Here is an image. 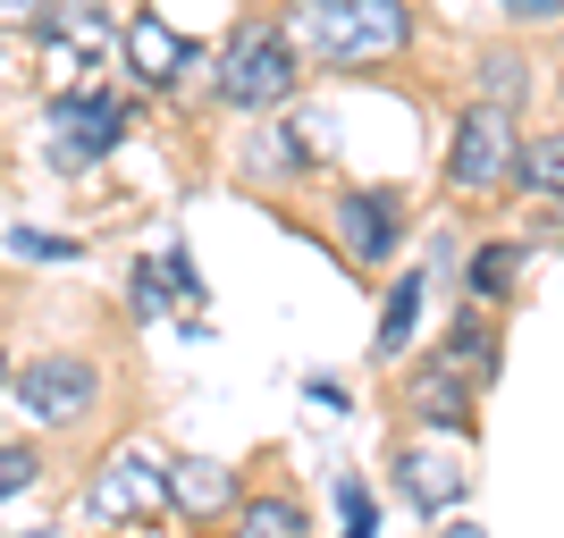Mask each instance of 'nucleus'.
I'll return each instance as SVG.
<instances>
[{
  "label": "nucleus",
  "mask_w": 564,
  "mask_h": 538,
  "mask_svg": "<svg viewBox=\"0 0 564 538\" xmlns=\"http://www.w3.org/2000/svg\"><path fill=\"white\" fill-rule=\"evenodd\" d=\"M51 9H59V0H0V25H9V34H34Z\"/></svg>",
  "instance_id": "obj_25"
},
{
  "label": "nucleus",
  "mask_w": 564,
  "mask_h": 538,
  "mask_svg": "<svg viewBox=\"0 0 564 538\" xmlns=\"http://www.w3.org/2000/svg\"><path fill=\"white\" fill-rule=\"evenodd\" d=\"M118 143H127V101H118V94H94V85L51 94V143H43V161L59 168V177L101 168Z\"/></svg>",
  "instance_id": "obj_5"
},
{
  "label": "nucleus",
  "mask_w": 564,
  "mask_h": 538,
  "mask_svg": "<svg viewBox=\"0 0 564 538\" xmlns=\"http://www.w3.org/2000/svg\"><path fill=\"white\" fill-rule=\"evenodd\" d=\"M9 396L25 404V421L34 429H85L110 404V378H101V362L85 345H43V353H25L18 378H9Z\"/></svg>",
  "instance_id": "obj_3"
},
{
  "label": "nucleus",
  "mask_w": 564,
  "mask_h": 538,
  "mask_svg": "<svg viewBox=\"0 0 564 538\" xmlns=\"http://www.w3.org/2000/svg\"><path fill=\"white\" fill-rule=\"evenodd\" d=\"M85 514L94 521H161V514H177V505H169V463H152L143 446H110L101 471L85 480Z\"/></svg>",
  "instance_id": "obj_6"
},
{
  "label": "nucleus",
  "mask_w": 564,
  "mask_h": 538,
  "mask_svg": "<svg viewBox=\"0 0 564 538\" xmlns=\"http://www.w3.org/2000/svg\"><path fill=\"white\" fill-rule=\"evenodd\" d=\"M304 51L286 43V25L279 18H245L219 43V85H212V101L219 110H245V118H279L286 101L304 94Z\"/></svg>",
  "instance_id": "obj_2"
},
{
  "label": "nucleus",
  "mask_w": 564,
  "mask_h": 538,
  "mask_svg": "<svg viewBox=\"0 0 564 538\" xmlns=\"http://www.w3.org/2000/svg\"><path fill=\"white\" fill-rule=\"evenodd\" d=\"M438 362H455L464 378H480L489 387L497 371H506V337H497V320H489V304H455V320H447V337H438Z\"/></svg>",
  "instance_id": "obj_12"
},
{
  "label": "nucleus",
  "mask_w": 564,
  "mask_h": 538,
  "mask_svg": "<svg viewBox=\"0 0 564 538\" xmlns=\"http://www.w3.org/2000/svg\"><path fill=\"white\" fill-rule=\"evenodd\" d=\"M304 396L321 404V413H346V404H354V396H346V378H329V371H312V378H304Z\"/></svg>",
  "instance_id": "obj_27"
},
{
  "label": "nucleus",
  "mask_w": 564,
  "mask_h": 538,
  "mask_svg": "<svg viewBox=\"0 0 564 538\" xmlns=\"http://www.w3.org/2000/svg\"><path fill=\"white\" fill-rule=\"evenodd\" d=\"M34 34H43V43H68V51H85V59H110L127 25L110 18V0H59V9H51V18L34 25Z\"/></svg>",
  "instance_id": "obj_13"
},
{
  "label": "nucleus",
  "mask_w": 564,
  "mask_h": 538,
  "mask_svg": "<svg viewBox=\"0 0 564 538\" xmlns=\"http://www.w3.org/2000/svg\"><path fill=\"white\" fill-rule=\"evenodd\" d=\"M471 101H489V110H522V101H531V68H522L514 51H480V68H471Z\"/></svg>",
  "instance_id": "obj_19"
},
{
  "label": "nucleus",
  "mask_w": 564,
  "mask_h": 538,
  "mask_svg": "<svg viewBox=\"0 0 564 538\" xmlns=\"http://www.w3.org/2000/svg\"><path fill=\"white\" fill-rule=\"evenodd\" d=\"M0 68H9V25H0Z\"/></svg>",
  "instance_id": "obj_30"
},
{
  "label": "nucleus",
  "mask_w": 564,
  "mask_h": 538,
  "mask_svg": "<svg viewBox=\"0 0 564 538\" xmlns=\"http://www.w3.org/2000/svg\"><path fill=\"white\" fill-rule=\"evenodd\" d=\"M118 59H127V76H135L143 94H169V85H177V68H186V34H177L161 9H135V18H127V34H118Z\"/></svg>",
  "instance_id": "obj_9"
},
{
  "label": "nucleus",
  "mask_w": 564,
  "mask_h": 538,
  "mask_svg": "<svg viewBox=\"0 0 564 538\" xmlns=\"http://www.w3.org/2000/svg\"><path fill=\"white\" fill-rule=\"evenodd\" d=\"M430 538H489V530H480V521H455V514H447V521H438Z\"/></svg>",
  "instance_id": "obj_28"
},
{
  "label": "nucleus",
  "mask_w": 564,
  "mask_h": 538,
  "mask_svg": "<svg viewBox=\"0 0 564 538\" xmlns=\"http://www.w3.org/2000/svg\"><path fill=\"white\" fill-rule=\"evenodd\" d=\"M9 253L18 261H76L85 244L76 235H43V228H9Z\"/></svg>",
  "instance_id": "obj_22"
},
{
  "label": "nucleus",
  "mask_w": 564,
  "mask_h": 538,
  "mask_svg": "<svg viewBox=\"0 0 564 538\" xmlns=\"http://www.w3.org/2000/svg\"><path fill=\"white\" fill-rule=\"evenodd\" d=\"M413 328H422V270H404V278L388 286V304H379V337H371V353H379V362H397V353L413 345Z\"/></svg>",
  "instance_id": "obj_18"
},
{
  "label": "nucleus",
  "mask_w": 564,
  "mask_h": 538,
  "mask_svg": "<svg viewBox=\"0 0 564 538\" xmlns=\"http://www.w3.org/2000/svg\"><path fill=\"white\" fill-rule=\"evenodd\" d=\"M169 505L186 521H228L236 505H245V480H236L228 463H212V454H177V463H169Z\"/></svg>",
  "instance_id": "obj_11"
},
{
  "label": "nucleus",
  "mask_w": 564,
  "mask_h": 538,
  "mask_svg": "<svg viewBox=\"0 0 564 538\" xmlns=\"http://www.w3.org/2000/svg\"><path fill=\"white\" fill-rule=\"evenodd\" d=\"M270 18L304 68H388L413 51V0H279Z\"/></svg>",
  "instance_id": "obj_1"
},
{
  "label": "nucleus",
  "mask_w": 564,
  "mask_h": 538,
  "mask_svg": "<svg viewBox=\"0 0 564 538\" xmlns=\"http://www.w3.org/2000/svg\"><path fill=\"white\" fill-rule=\"evenodd\" d=\"M161 278H169V295H194V304H203V278H194V253L177 244V235H169V253H161Z\"/></svg>",
  "instance_id": "obj_23"
},
{
  "label": "nucleus",
  "mask_w": 564,
  "mask_h": 538,
  "mask_svg": "<svg viewBox=\"0 0 564 538\" xmlns=\"http://www.w3.org/2000/svg\"><path fill=\"white\" fill-rule=\"evenodd\" d=\"M514 194H522V202H564V127H547V135H522Z\"/></svg>",
  "instance_id": "obj_16"
},
{
  "label": "nucleus",
  "mask_w": 564,
  "mask_h": 538,
  "mask_svg": "<svg viewBox=\"0 0 564 538\" xmlns=\"http://www.w3.org/2000/svg\"><path fill=\"white\" fill-rule=\"evenodd\" d=\"M127 304H135L143 320H161V311H169V278H161V261H135V270H127Z\"/></svg>",
  "instance_id": "obj_21"
},
{
  "label": "nucleus",
  "mask_w": 564,
  "mask_h": 538,
  "mask_svg": "<svg viewBox=\"0 0 564 538\" xmlns=\"http://www.w3.org/2000/svg\"><path fill=\"white\" fill-rule=\"evenodd\" d=\"M228 538H312V514L295 488H261L228 514Z\"/></svg>",
  "instance_id": "obj_15"
},
{
  "label": "nucleus",
  "mask_w": 564,
  "mask_h": 538,
  "mask_svg": "<svg viewBox=\"0 0 564 538\" xmlns=\"http://www.w3.org/2000/svg\"><path fill=\"white\" fill-rule=\"evenodd\" d=\"M522 270H531V253L497 235V244H480V253L464 261V295H471V304H506V295L522 286Z\"/></svg>",
  "instance_id": "obj_17"
},
{
  "label": "nucleus",
  "mask_w": 564,
  "mask_h": 538,
  "mask_svg": "<svg viewBox=\"0 0 564 538\" xmlns=\"http://www.w3.org/2000/svg\"><path fill=\"white\" fill-rule=\"evenodd\" d=\"M329 228H337L354 270H388L397 244H404V194L397 186H346L329 202Z\"/></svg>",
  "instance_id": "obj_7"
},
{
  "label": "nucleus",
  "mask_w": 564,
  "mask_h": 538,
  "mask_svg": "<svg viewBox=\"0 0 564 538\" xmlns=\"http://www.w3.org/2000/svg\"><path fill=\"white\" fill-rule=\"evenodd\" d=\"M43 480V446H25V438H0V505L9 496H25Z\"/></svg>",
  "instance_id": "obj_20"
},
{
  "label": "nucleus",
  "mask_w": 564,
  "mask_h": 538,
  "mask_svg": "<svg viewBox=\"0 0 564 538\" xmlns=\"http://www.w3.org/2000/svg\"><path fill=\"white\" fill-rule=\"evenodd\" d=\"M471 396H480V378H464L455 362H413L404 371V387H397V404H404V421H422V429H447V438H471Z\"/></svg>",
  "instance_id": "obj_8"
},
{
  "label": "nucleus",
  "mask_w": 564,
  "mask_h": 538,
  "mask_svg": "<svg viewBox=\"0 0 564 538\" xmlns=\"http://www.w3.org/2000/svg\"><path fill=\"white\" fill-rule=\"evenodd\" d=\"M464 488H471V471L455 463V454H430V446H397V496L413 505V514L447 521L455 505H464Z\"/></svg>",
  "instance_id": "obj_10"
},
{
  "label": "nucleus",
  "mask_w": 564,
  "mask_h": 538,
  "mask_svg": "<svg viewBox=\"0 0 564 538\" xmlns=\"http://www.w3.org/2000/svg\"><path fill=\"white\" fill-rule=\"evenodd\" d=\"M497 9H506L514 25H556L564 18V0H497Z\"/></svg>",
  "instance_id": "obj_26"
},
{
  "label": "nucleus",
  "mask_w": 564,
  "mask_h": 538,
  "mask_svg": "<svg viewBox=\"0 0 564 538\" xmlns=\"http://www.w3.org/2000/svg\"><path fill=\"white\" fill-rule=\"evenodd\" d=\"M9 378H18V362H9V345H0V387H9Z\"/></svg>",
  "instance_id": "obj_29"
},
{
  "label": "nucleus",
  "mask_w": 564,
  "mask_h": 538,
  "mask_svg": "<svg viewBox=\"0 0 564 538\" xmlns=\"http://www.w3.org/2000/svg\"><path fill=\"white\" fill-rule=\"evenodd\" d=\"M337 505H346V538H371V496H362V480H337Z\"/></svg>",
  "instance_id": "obj_24"
},
{
  "label": "nucleus",
  "mask_w": 564,
  "mask_h": 538,
  "mask_svg": "<svg viewBox=\"0 0 564 538\" xmlns=\"http://www.w3.org/2000/svg\"><path fill=\"white\" fill-rule=\"evenodd\" d=\"M245 177H253V186H286V177H304L312 168V135L304 127H270V118H261V135L245 143Z\"/></svg>",
  "instance_id": "obj_14"
},
{
  "label": "nucleus",
  "mask_w": 564,
  "mask_h": 538,
  "mask_svg": "<svg viewBox=\"0 0 564 538\" xmlns=\"http://www.w3.org/2000/svg\"><path fill=\"white\" fill-rule=\"evenodd\" d=\"M514 161H522V127L514 110H489V101H464L447 135V186L471 194V202H489V194L514 186Z\"/></svg>",
  "instance_id": "obj_4"
}]
</instances>
